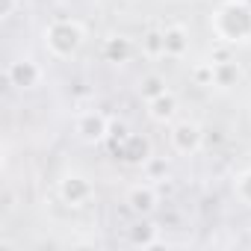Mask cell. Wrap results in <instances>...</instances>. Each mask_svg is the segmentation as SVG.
<instances>
[{"label":"cell","instance_id":"1","mask_svg":"<svg viewBox=\"0 0 251 251\" xmlns=\"http://www.w3.org/2000/svg\"><path fill=\"white\" fill-rule=\"evenodd\" d=\"M216 33L225 42H248L251 39V6L248 3H227L216 12Z\"/></svg>","mask_w":251,"mask_h":251},{"label":"cell","instance_id":"2","mask_svg":"<svg viewBox=\"0 0 251 251\" xmlns=\"http://www.w3.org/2000/svg\"><path fill=\"white\" fill-rule=\"evenodd\" d=\"M45 42L53 56H71L83 45V30L77 21H53L45 30Z\"/></svg>","mask_w":251,"mask_h":251},{"label":"cell","instance_id":"3","mask_svg":"<svg viewBox=\"0 0 251 251\" xmlns=\"http://www.w3.org/2000/svg\"><path fill=\"white\" fill-rule=\"evenodd\" d=\"M77 136L83 142H100L103 136H109V121L100 115V112H83L77 118Z\"/></svg>","mask_w":251,"mask_h":251},{"label":"cell","instance_id":"4","mask_svg":"<svg viewBox=\"0 0 251 251\" xmlns=\"http://www.w3.org/2000/svg\"><path fill=\"white\" fill-rule=\"evenodd\" d=\"M201 139H204L201 127L192 124V121H180V124H175V130H172V145L180 154H195L201 148Z\"/></svg>","mask_w":251,"mask_h":251},{"label":"cell","instance_id":"5","mask_svg":"<svg viewBox=\"0 0 251 251\" xmlns=\"http://www.w3.org/2000/svg\"><path fill=\"white\" fill-rule=\"evenodd\" d=\"M6 74H9V83L18 86V89H33V86H39V80H42V68H39L33 59H18V62H12Z\"/></svg>","mask_w":251,"mask_h":251},{"label":"cell","instance_id":"6","mask_svg":"<svg viewBox=\"0 0 251 251\" xmlns=\"http://www.w3.org/2000/svg\"><path fill=\"white\" fill-rule=\"evenodd\" d=\"M59 192H62V198H65L68 204H83V201L92 195V186H89V180H86V177L71 175V177H65V180H62Z\"/></svg>","mask_w":251,"mask_h":251},{"label":"cell","instance_id":"7","mask_svg":"<svg viewBox=\"0 0 251 251\" xmlns=\"http://www.w3.org/2000/svg\"><path fill=\"white\" fill-rule=\"evenodd\" d=\"M127 204H130L136 213H151V210L157 207V189H154L151 183H145V186H133L130 195H127Z\"/></svg>","mask_w":251,"mask_h":251},{"label":"cell","instance_id":"8","mask_svg":"<svg viewBox=\"0 0 251 251\" xmlns=\"http://www.w3.org/2000/svg\"><path fill=\"white\" fill-rule=\"evenodd\" d=\"M115 151H121V157L127 160V163H145L148 160V142L142 136H133V133L124 139Z\"/></svg>","mask_w":251,"mask_h":251},{"label":"cell","instance_id":"9","mask_svg":"<svg viewBox=\"0 0 251 251\" xmlns=\"http://www.w3.org/2000/svg\"><path fill=\"white\" fill-rule=\"evenodd\" d=\"M163 36H166V56H183L189 50V36H186L183 27H177V24L166 27Z\"/></svg>","mask_w":251,"mask_h":251},{"label":"cell","instance_id":"10","mask_svg":"<svg viewBox=\"0 0 251 251\" xmlns=\"http://www.w3.org/2000/svg\"><path fill=\"white\" fill-rule=\"evenodd\" d=\"M148 109H151V118H154V121H169V118L177 112V100H175V95L166 92V95L148 100Z\"/></svg>","mask_w":251,"mask_h":251},{"label":"cell","instance_id":"11","mask_svg":"<svg viewBox=\"0 0 251 251\" xmlns=\"http://www.w3.org/2000/svg\"><path fill=\"white\" fill-rule=\"evenodd\" d=\"M130 42L127 39H121V36H115V39H109L106 42V48H103V53H106V59L109 62H127L130 59Z\"/></svg>","mask_w":251,"mask_h":251},{"label":"cell","instance_id":"12","mask_svg":"<svg viewBox=\"0 0 251 251\" xmlns=\"http://www.w3.org/2000/svg\"><path fill=\"white\" fill-rule=\"evenodd\" d=\"M213 68H216V86H233L236 80H239V68H236V62H213Z\"/></svg>","mask_w":251,"mask_h":251},{"label":"cell","instance_id":"13","mask_svg":"<svg viewBox=\"0 0 251 251\" xmlns=\"http://www.w3.org/2000/svg\"><path fill=\"white\" fill-rule=\"evenodd\" d=\"M139 95H142L145 100H154V98L166 95V80H163L160 74H148V77L142 80V86H139Z\"/></svg>","mask_w":251,"mask_h":251},{"label":"cell","instance_id":"14","mask_svg":"<svg viewBox=\"0 0 251 251\" xmlns=\"http://www.w3.org/2000/svg\"><path fill=\"white\" fill-rule=\"evenodd\" d=\"M142 50L148 53V56H166V36L163 33H148L145 39H142Z\"/></svg>","mask_w":251,"mask_h":251},{"label":"cell","instance_id":"15","mask_svg":"<svg viewBox=\"0 0 251 251\" xmlns=\"http://www.w3.org/2000/svg\"><path fill=\"white\" fill-rule=\"evenodd\" d=\"M195 80H198L201 86H213V83H216V68H213V62H210V65H198V68H195Z\"/></svg>","mask_w":251,"mask_h":251},{"label":"cell","instance_id":"16","mask_svg":"<svg viewBox=\"0 0 251 251\" xmlns=\"http://www.w3.org/2000/svg\"><path fill=\"white\" fill-rule=\"evenodd\" d=\"M239 195H242V201L251 204V172H245V175L239 177Z\"/></svg>","mask_w":251,"mask_h":251},{"label":"cell","instance_id":"17","mask_svg":"<svg viewBox=\"0 0 251 251\" xmlns=\"http://www.w3.org/2000/svg\"><path fill=\"white\" fill-rule=\"evenodd\" d=\"M15 9V0H3V6H0V18H9Z\"/></svg>","mask_w":251,"mask_h":251}]
</instances>
